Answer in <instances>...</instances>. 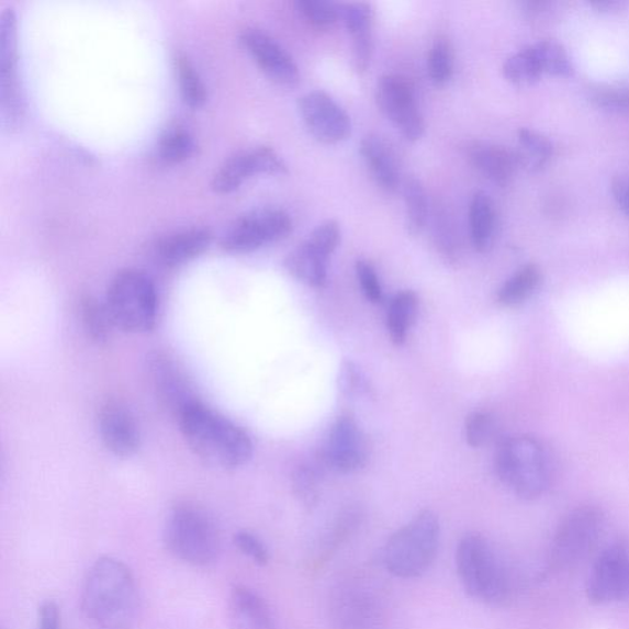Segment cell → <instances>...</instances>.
<instances>
[{"label": "cell", "instance_id": "cell-1", "mask_svg": "<svg viewBox=\"0 0 629 629\" xmlns=\"http://www.w3.org/2000/svg\"><path fill=\"white\" fill-rule=\"evenodd\" d=\"M139 591L130 566L101 557L82 582L80 607L87 620L101 629H128L139 613Z\"/></svg>", "mask_w": 629, "mask_h": 629}, {"label": "cell", "instance_id": "cell-2", "mask_svg": "<svg viewBox=\"0 0 629 629\" xmlns=\"http://www.w3.org/2000/svg\"><path fill=\"white\" fill-rule=\"evenodd\" d=\"M177 418L186 445L205 465L229 471L251 460L254 442L249 433L200 400L183 408Z\"/></svg>", "mask_w": 629, "mask_h": 629}, {"label": "cell", "instance_id": "cell-3", "mask_svg": "<svg viewBox=\"0 0 629 629\" xmlns=\"http://www.w3.org/2000/svg\"><path fill=\"white\" fill-rule=\"evenodd\" d=\"M164 544L173 559L192 566H209L218 560L222 539L212 515L191 502L170 509L164 525Z\"/></svg>", "mask_w": 629, "mask_h": 629}, {"label": "cell", "instance_id": "cell-4", "mask_svg": "<svg viewBox=\"0 0 629 629\" xmlns=\"http://www.w3.org/2000/svg\"><path fill=\"white\" fill-rule=\"evenodd\" d=\"M494 468L504 486L524 499L541 497L551 483L549 452L538 439L529 436L501 441L494 457Z\"/></svg>", "mask_w": 629, "mask_h": 629}, {"label": "cell", "instance_id": "cell-5", "mask_svg": "<svg viewBox=\"0 0 629 629\" xmlns=\"http://www.w3.org/2000/svg\"><path fill=\"white\" fill-rule=\"evenodd\" d=\"M456 561L460 582L472 599L490 606H502L509 602V575L483 536H463L457 548Z\"/></svg>", "mask_w": 629, "mask_h": 629}, {"label": "cell", "instance_id": "cell-6", "mask_svg": "<svg viewBox=\"0 0 629 629\" xmlns=\"http://www.w3.org/2000/svg\"><path fill=\"white\" fill-rule=\"evenodd\" d=\"M105 304L113 326L141 335L157 325L159 297L151 278L136 268L120 271L108 288Z\"/></svg>", "mask_w": 629, "mask_h": 629}, {"label": "cell", "instance_id": "cell-7", "mask_svg": "<svg viewBox=\"0 0 629 629\" xmlns=\"http://www.w3.org/2000/svg\"><path fill=\"white\" fill-rule=\"evenodd\" d=\"M440 541V523L436 513L423 510L397 530L384 549L386 570L402 580H415L435 562Z\"/></svg>", "mask_w": 629, "mask_h": 629}, {"label": "cell", "instance_id": "cell-8", "mask_svg": "<svg viewBox=\"0 0 629 629\" xmlns=\"http://www.w3.org/2000/svg\"><path fill=\"white\" fill-rule=\"evenodd\" d=\"M373 584L360 577L339 582L329 595L328 618L334 629H384L386 608Z\"/></svg>", "mask_w": 629, "mask_h": 629}, {"label": "cell", "instance_id": "cell-9", "mask_svg": "<svg viewBox=\"0 0 629 629\" xmlns=\"http://www.w3.org/2000/svg\"><path fill=\"white\" fill-rule=\"evenodd\" d=\"M605 515L593 505L571 512L557 529L551 546V563L555 570H570L580 564L599 543Z\"/></svg>", "mask_w": 629, "mask_h": 629}, {"label": "cell", "instance_id": "cell-10", "mask_svg": "<svg viewBox=\"0 0 629 629\" xmlns=\"http://www.w3.org/2000/svg\"><path fill=\"white\" fill-rule=\"evenodd\" d=\"M293 231L291 215L281 209L267 207L246 213L222 235V249L249 254L266 245L285 239Z\"/></svg>", "mask_w": 629, "mask_h": 629}, {"label": "cell", "instance_id": "cell-11", "mask_svg": "<svg viewBox=\"0 0 629 629\" xmlns=\"http://www.w3.org/2000/svg\"><path fill=\"white\" fill-rule=\"evenodd\" d=\"M0 105L7 128H14L24 116L18 77V19L13 8L0 18Z\"/></svg>", "mask_w": 629, "mask_h": 629}, {"label": "cell", "instance_id": "cell-12", "mask_svg": "<svg viewBox=\"0 0 629 629\" xmlns=\"http://www.w3.org/2000/svg\"><path fill=\"white\" fill-rule=\"evenodd\" d=\"M377 102L381 112L408 142H418L426 123L418 106L415 88L397 75L381 77L377 86Z\"/></svg>", "mask_w": 629, "mask_h": 629}, {"label": "cell", "instance_id": "cell-13", "mask_svg": "<svg viewBox=\"0 0 629 629\" xmlns=\"http://www.w3.org/2000/svg\"><path fill=\"white\" fill-rule=\"evenodd\" d=\"M586 594L592 603L599 605L629 599V544L608 546L597 557Z\"/></svg>", "mask_w": 629, "mask_h": 629}, {"label": "cell", "instance_id": "cell-14", "mask_svg": "<svg viewBox=\"0 0 629 629\" xmlns=\"http://www.w3.org/2000/svg\"><path fill=\"white\" fill-rule=\"evenodd\" d=\"M319 460L326 468L342 473L366 467L368 445L355 417L345 415L334 423L319 450Z\"/></svg>", "mask_w": 629, "mask_h": 629}, {"label": "cell", "instance_id": "cell-15", "mask_svg": "<svg viewBox=\"0 0 629 629\" xmlns=\"http://www.w3.org/2000/svg\"><path fill=\"white\" fill-rule=\"evenodd\" d=\"M299 112L308 131L319 142L337 144L346 141L352 132L348 113L323 90L306 92L297 101Z\"/></svg>", "mask_w": 629, "mask_h": 629}, {"label": "cell", "instance_id": "cell-16", "mask_svg": "<svg viewBox=\"0 0 629 629\" xmlns=\"http://www.w3.org/2000/svg\"><path fill=\"white\" fill-rule=\"evenodd\" d=\"M287 165L277 151L257 147L234 154L225 160L212 179V189L218 193H231L257 175H283Z\"/></svg>", "mask_w": 629, "mask_h": 629}, {"label": "cell", "instance_id": "cell-17", "mask_svg": "<svg viewBox=\"0 0 629 629\" xmlns=\"http://www.w3.org/2000/svg\"><path fill=\"white\" fill-rule=\"evenodd\" d=\"M240 43L276 85L292 88L301 80V71L293 57L266 31L246 27L242 31Z\"/></svg>", "mask_w": 629, "mask_h": 629}, {"label": "cell", "instance_id": "cell-18", "mask_svg": "<svg viewBox=\"0 0 629 629\" xmlns=\"http://www.w3.org/2000/svg\"><path fill=\"white\" fill-rule=\"evenodd\" d=\"M99 433L105 448L121 459L136 456L141 448V429L136 417L125 404L111 400L99 412Z\"/></svg>", "mask_w": 629, "mask_h": 629}, {"label": "cell", "instance_id": "cell-19", "mask_svg": "<svg viewBox=\"0 0 629 629\" xmlns=\"http://www.w3.org/2000/svg\"><path fill=\"white\" fill-rule=\"evenodd\" d=\"M148 370L157 396L175 416L178 417L183 408L199 400L194 396L188 378L169 356L154 355L149 359Z\"/></svg>", "mask_w": 629, "mask_h": 629}, {"label": "cell", "instance_id": "cell-20", "mask_svg": "<svg viewBox=\"0 0 629 629\" xmlns=\"http://www.w3.org/2000/svg\"><path fill=\"white\" fill-rule=\"evenodd\" d=\"M463 150L474 169L502 188L508 186L520 169L515 150L497 143L471 141Z\"/></svg>", "mask_w": 629, "mask_h": 629}, {"label": "cell", "instance_id": "cell-21", "mask_svg": "<svg viewBox=\"0 0 629 629\" xmlns=\"http://www.w3.org/2000/svg\"><path fill=\"white\" fill-rule=\"evenodd\" d=\"M212 233L207 228H193L175 232L165 236L156 246L158 261L169 268L188 263L209 250Z\"/></svg>", "mask_w": 629, "mask_h": 629}, {"label": "cell", "instance_id": "cell-22", "mask_svg": "<svg viewBox=\"0 0 629 629\" xmlns=\"http://www.w3.org/2000/svg\"><path fill=\"white\" fill-rule=\"evenodd\" d=\"M232 629H278L270 606L244 585H236L229 596Z\"/></svg>", "mask_w": 629, "mask_h": 629}, {"label": "cell", "instance_id": "cell-23", "mask_svg": "<svg viewBox=\"0 0 629 629\" xmlns=\"http://www.w3.org/2000/svg\"><path fill=\"white\" fill-rule=\"evenodd\" d=\"M360 156L381 189L389 193L397 191L400 169L395 153L378 134H367L360 142Z\"/></svg>", "mask_w": 629, "mask_h": 629}, {"label": "cell", "instance_id": "cell-24", "mask_svg": "<svg viewBox=\"0 0 629 629\" xmlns=\"http://www.w3.org/2000/svg\"><path fill=\"white\" fill-rule=\"evenodd\" d=\"M470 234L473 249L486 254L493 249L498 233V213L491 195L479 191L470 202Z\"/></svg>", "mask_w": 629, "mask_h": 629}, {"label": "cell", "instance_id": "cell-25", "mask_svg": "<svg viewBox=\"0 0 629 629\" xmlns=\"http://www.w3.org/2000/svg\"><path fill=\"white\" fill-rule=\"evenodd\" d=\"M329 256L307 239L288 254L285 270L308 287L322 288L327 282Z\"/></svg>", "mask_w": 629, "mask_h": 629}, {"label": "cell", "instance_id": "cell-26", "mask_svg": "<svg viewBox=\"0 0 629 629\" xmlns=\"http://www.w3.org/2000/svg\"><path fill=\"white\" fill-rule=\"evenodd\" d=\"M360 521H362V514L356 508H348L338 515L334 524L314 546L311 561H308L314 570H317L318 566L322 569L326 562L333 559L335 553L356 532Z\"/></svg>", "mask_w": 629, "mask_h": 629}, {"label": "cell", "instance_id": "cell-27", "mask_svg": "<svg viewBox=\"0 0 629 629\" xmlns=\"http://www.w3.org/2000/svg\"><path fill=\"white\" fill-rule=\"evenodd\" d=\"M520 169L528 172H539L548 167L554 147L552 141L543 133L532 128H520L518 132V149L515 150Z\"/></svg>", "mask_w": 629, "mask_h": 629}, {"label": "cell", "instance_id": "cell-28", "mask_svg": "<svg viewBox=\"0 0 629 629\" xmlns=\"http://www.w3.org/2000/svg\"><path fill=\"white\" fill-rule=\"evenodd\" d=\"M541 282L542 271L539 265H524L501 287L497 302L504 307L520 306L538 291Z\"/></svg>", "mask_w": 629, "mask_h": 629}, {"label": "cell", "instance_id": "cell-29", "mask_svg": "<svg viewBox=\"0 0 629 629\" xmlns=\"http://www.w3.org/2000/svg\"><path fill=\"white\" fill-rule=\"evenodd\" d=\"M419 301L415 292L404 291L393 299L387 312V332L395 345L406 342L412 325L415 324L418 314Z\"/></svg>", "mask_w": 629, "mask_h": 629}, {"label": "cell", "instance_id": "cell-30", "mask_svg": "<svg viewBox=\"0 0 629 629\" xmlns=\"http://www.w3.org/2000/svg\"><path fill=\"white\" fill-rule=\"evenodd\" d=\"M79 314L82 327L92 342L106 344L112 333V319L105 302L102 303L92 295L81 297Z\"/></svg>", "mask_w": 629, "mask_h": 629}, {"label": "cell", "instance_id": "cell-31", "mask_svg": "<svg viewBox=\"0 0 629 629\" xmlns=\"http://www.w3.org/2000/svg\"><path fill=\"white\" fill-rule=\"evenodd\" d=\"M406 207V229L409 235L418 236L425 231L429 216V202L425 184L415 177L404 182Z\"/></svg>", "mask_w": 629, "mask_h": 629}, {"label": "cell", "instance_id": "cell-32", "mask_svg": "<svg viewBox=\"0 0 629 629\" xmlns=\"http://www.w3.org/2000/svg\"><path fill=\"white\" fill-rule=\"evenodd\" d=\"M195 150L192 132L182 125H172L161 133L157 154L162 162L179 164L190 159Z\"/></svg>", "mask_w": 629, "mask_h": 629}, {"label": "cell", "instance_id": "cell-33", "mask_svg": "<svg viewBox=\"0 0 629 629\" xmlns=\"http://www.w3.org/2000/svg\"><path fill=\"white\" fill-rule=\"evenodd\" d=\"M175 70L184 104L192 109L202 108L209 98L207 88L188 55L179 54L175 57Z\"/></svg>", "mask_w": 629, "mask_h": 629}, {"label": "cell", "instance_id": "cell-34", "mask_svg": "<svg viewBox=\"0 0 629 629\" xmlns=\"http://www.w3.org/2000/svg\"><path fill=\"white\" fill-rule=\"evenodd\" d=\"M503 75L512 85L528 87L539 81L543 71L531 45L515 53L503 65Z\"/></svg>", "mask_w": 629, "mask_h": 629}, {"label": "cell", "instance_id": "cell-35", "mask_svg": "<svg viewBox=\"0 0 629 629\" xmlns=\"http://www.w3.org/2000/svg\"><path fill=\"white\" fill-rule=\"evenodd\" d=\"M544 75L571 77L574 66L569 50L555 40H541L531 45Z\"/></svg>", "mask_w": 629, "mask_h": 629}, {"label": "cell", "instance_id": "cell-36", "mask_svg": "<svg viewBox=\"0 0 629 629\" xmlns=\"http://www.w3.org/2000/svg\"><path fill=\"white\" fill-rule=\"evenodd\" d=\"M428 75L436 87H446L453 75V54L446 37H438L428 54Z\"/></svg>", "mask_w": 629, "mask_h": 629}, {"label": "cell", "instance_id": "cell-37", "mask_svg": "<svg viewBox=\"0 0 629 629\" xmlns=\"http://www.w3.org/2000/svg\"><path fill=\"white\" fill-rule=\"evenodd\" d=\"M433 235L436 245L449 262L457 261L459 257V235L452 216L445 209L437 207L433 215Z\"/></svg>", "mask_w": 629, "mask_h": 629}, {"label": "cell", "instance_id": "cell-38", "mask_svg": "<svg viewBox=\"0 0 629 629\" xmlns=\"http://www.w3.org/2000/svg\"><path fill=\"white\" fill-rule=\"evenodd\" d=\"M295 8L307 23L317 27L332 26L341 18V4L327 0H296Z\"/></svg>", "mask_w": 629, "mask_h": 629}, {"label": "cell", "instance_id": "cell-39", "mask_svg": "<svg viewBox=\"0 0 629 629\" xmlns=\"http://www.w3.org/2000/svg\"><path fill=\"white\" fill-rule=\"evenodd\" d=\"M338 389L347 398L358 400L371 395L368 378L352 360H345L339 368Z\"/></svg>", "mask_w": 629, "mask_h": 629}, {"label": "cell", "instance_id": "cell-40", "mask_svg": "<svg viewBox=\"0 0 629 629\" xmlns=\"http://www.w3.org/2000/svg\"><path fill=\"white\" fill-rule=\"evenodd\" d=\"M597 108L608 111L629 110V86L600 85L589 90L587 96Z\"/></svg>", "mask_w": 629, "mask_h": 629}, {"label": "cell", "instance_id": "cell-41", "mask_svg": "<svg viewBox=\"0 0 629 629\" xmlns=\"http://www.w3.org/2000/svg\"><path fill=\"white\" fill-rule=\"evenodd\" d=\"M496 420L487 412H473L465 423V436L469 446L483 448L496 436Z\"/></svg>", "mask_w": 629, "mask_h": 629}, {"label": "cell", "instance_id": "cell-42", "mask_svg": "<svg viewBox=\"0 0 629 629\" xmlns=\"http://www.w3.org/2000/svg\"><path fill=\"white\" fill-rule=\"evenodd\" d=\"M293 490L295 496L305 507L313 508L319 496V473L308 465L299 467L293 473Z\"/></svg>", "mask_w": 629, "mask_h": 629}, {"label": "cell", "instance_id": "cell-43", "mask_svg": "<svg viewBox=\"0 0 629 629\" xmlns=\"http://www.w3.org/2000/svg\"><path fill=\"white\" fill-rule=\"evenodd\" d=\"M352 35V60L358 74H364L374 53L373 26L350 31Z\"/></svg>", "mask_w": 629, "mask_h": 629}, {"label": "cell", "instance_id": "cell-44", "mask_svg": "<svg viewBox=\"0 0 629 629\" xmlns=\"http://www.w3.org/2000/svg\"><path fill=\"white\" fill-rule=\"evenodd\" d=\"M341 226L332 220L317 225L313 233L308 235L307 240L328 256H333L339 243H341Z\"/></svg>", "mask_w": 629, "mask_h": 629}, {"label": "cell", "instance_id": "cell-45", "mask_svg": "<svg viewBox=\"0 0 629 629\" xmlns=\"http://www.w3.org/2000/svg\"><path fill=\"white\" fill-rule=\"evenodd\" d=\"M234 543L242 553L249 557L256 564L267 565L271 560L267 546L250 531L236 532L234 535Z\"/></svg>", "mask_w": 629, "mask_h": 629}, {"label": "cell", "instance_id": "cell-46", "mask_svg": "<svg viewBox=\"0 0 629 629\" xmlns=\"http://www.w3.org/2000/svg\"><path fill=\"white\" fill-rule=\"evenodd\" d=\"M356 272L368 301L374 304L381 303L383 301V287H381L375 267L367 260H358Z\"/></svg>", "mask_w": 629, "mask_h": 629}, {"label": "cell", "instance_id": "cell-47", "mask_svg": "<svg viewBox=\"0 0 629 629\" xmlns=\"http://www.w3.org/2000/svg\"><path fill=\"white\" fill-rule=\"evenodd\" d=\"M37 629H61L59 607L55 602H45L38 608Z\"/></svg>", "mask_w": 629, "mask_h": 629}, {"label": "cell", "instance_id": "cell-48", "mask_svg": "<svg viewBox=\"0 0 629 629\" xmlns=\"http://www.w3.org/2000/svg\"><path fill=\"white\" fill-rule=\"evenodd\" d=\"M611 192L618 209L629 218V173H618L613 179Z\"/></svg>", "mask_w": 629, "mask_h": 629}, {"label": "cell", "instance_id": "cell-49", "mask_svg": "<svg viewBox=\"0 0 629 629\" xmlns=\"http://www.w3.org/2000/svg\"><path fill=\"white\" fill-rule=\"evenodd\" d=\"M591 5L597 10V12L614 14L621 12L627 7L626 2L622 0H595Z\"/></svg>", "mask_w": 629, "mask_h": 629}]
</instances>
